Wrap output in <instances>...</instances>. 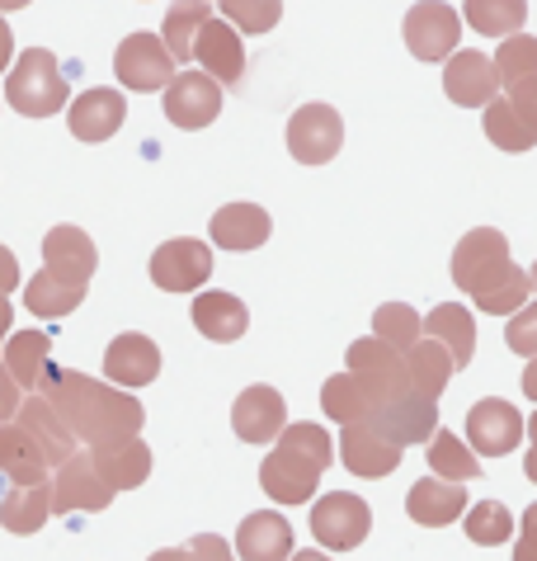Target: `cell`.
<instances>
[{"label": "cell", "mask_w": 537, "mask_h": 561, "mask_svg": "<svg viewBox=\"0 0 537 561\" xmlns=\"http://www.w3.org/2000/svg\"><path fill=\"white\" fill-rule=\"evenodd\" d=\"M524 392H528V401L537 407V354L528 358V368H524Z\"/></svg>", "instance_id": "816d5d0a"}, {"label": "cell", "mask_w": 537, "mask_h": 561, "mask_svg": "<svg viewBox=\"0 0 537 561\" xmlns=\"http://www.w3.org/2000/svg\"><path fill=\"white\" fill-rule=\"evenodd\" d=\"M38 392L53 401L57 415L71 425V434L81 444H100V439H128V434H141V401L118 392L108 382H94L85 373H67L47 358L43 378H38Z\"/></svg>", "instance_id": "6da1fadb"}, {"label": "cell", "mask_w": 537, "mask_h": 561, "mask_svg": "<svg viewBox=\"0 0 537 561\" xmlns=\"http://www.w3.org/2000/svg\"><path fill=\"white\" fill-rule=\"evenodd\" d=\"M453 284L471 293L477 311L514 317L533 293V274L510 260V237H504V231L477 227V231H467L453 251Z\"/></svg>", "instance_id": "7a4b0ae2"}, {"label": "cell", "mask_w": 537, "mask_h": 561, "mask_svg": "<svg viewBox=\"0 0 537 561\" xmlns=\"http://www.w3.org/2000/svg\"><path fill=\"white\" fill-rule=\"evenodd\" d=\"M344 147V118L335 114V104H302L288 118V151L302 165H325L335 161V151Z\"/></svg>", "instance_id": "30bf717a"}, {"label": "cell", "mask_w": 537, "mask_h": 561, "mask_svg": "<svg viewBox=\"0 0 537 561\" xmlns=\"http://www.w3.org/2000/svg\"><path fill=\"white\" fill-rule=\"evenodd\" d=\"M231 425H236V434H241L245 444H274L283 434V425H288V407H283V397L268 382H255V387H245V392L236 397Z\"/></svg>", "instance_id": "ac0fdd59"}, {"label": "cell", "mask_w": 537, "mask_h": 561, "mask_svg": "<svg viewBox=\"0 0 537 561\" xmlns=\"http://www.w3.org/2000/svg\"><path fill=\"white\" fill-rule=\"evenodd\" d=\"M430 467H434V477H448V481H477L481 477V458L471 454L453 430L430 434Z\"/></svg>", "instance_id": "8d00e7d4"}, {"label": "cell", "mask_w": 537, "mask_h": 561, "mask_svg": "<svg viewBox=\"0 0 537 561\" xmlns=\"http://www.w3.org/2000/svg\"><path fill=\"white\" fill-rule=\"evenodd\" d=\"M405 368H410V382L420 387L424 397H444V387L453 382V373H457V364H453V354L438 345L434 335H420L415 345L405 350Z\"/></svg>", "instance_id": "1f68e13d"}, {"label": "cell", "mask_w": 537, "mask_h": 561, "mask_svg": "<svg viewBox=\"0 0 537 561\" xmlns=\"http://www.w3.org/2000/svg\"><path fill=\"white\" fill-rule=\"evenodd\" d=\"M5 100L24 118H53L57 108H67V76H61L57 57L43 48H24L5 76Z\"/></svg>", "instance_id": "277c9868"}, {"label": "cell", "mask_w": 537, "mask_h": 561, "mask_svg": "<svg viewBox=\"0 0 537 561\" xmlns=\"http://www.w3.org/2000/svg\"><path fill=\"white\" fill-rule=\"evenodd\" d=\"M180 61L170 57L165 38L156 34H128L118 43L114 53V76L123 90H137V95H156V90L170 85V76H175Z\"/></svg>", "instance_id": "52a82bcc"}, {"label": "cell", "mask_w": 537, "mask_h": 561, "mask_svg": "<svg viewBox=\"0 0 537 561\" xmlns=\"http://www.w3.org/2000/svg\"><path fill=\"white\" fill-rule=\"evenodd\" d=\"M10 57H14V34H10L5 14H0V76H5V67H10Z\"/></svg>", "instance_id": "681fc988"}, {"label": "cell", "mask_w": 537, "mask_h": 561, "mask_svg": "<svg viewBox=\"0 0 537 561\" xmlns=\"http://www.w3.org/2000/svg\"><path fill=\"white\" fill-rule=\"evenodd\" d=\"M467 538L477 542V548H500V542L514 538V514L504 510L500 501H481V505H467Z\"/></svg>", "instance_id": "f35d334b"}, {"label": "cell", "mask_w": 537, "mask_h": 561, "mask_svg": "<svg viewBox=\"0 0 537 561\" xmlns=\"http://www.w3.org/2000/svg\"><path fill=\"white\" fill-rule=\"evenodd\" d=\"M104 373L118 387H147V382H156V373H161V350H156V340L128 331L104 350Z\"/></svg>", "instance_id": "d4e9b609"}, {"label": "cell", "mask_w": 537, "mask_h": 561, "mask_svg": "<svg viewBox=\"0 0 537 561\" xmlns=\"http://www.w3.org/2000/svg\"><path fill=\"white\" fill-rule=\"evenodd\" d=\"M405 514L424 528H444V524H457L467 514V486L462 481H415L405 495Z\"/></svg>", "instance_id": "cb8c5ba5"}, {"label": "cell", "mask_w": 537, "mask_h": 561, "mask_svg": "<svg viewBox=\"0 0 537 561\" xmlns=\"http://www.w3.org/2000/svg\"><path fill=\"white\" fill-rule=\"evenodd\" d=\"M47 358H53V335L47 331H14L5 340V368L14 373V382H20L24 392H38Z\"/></svg>", "instance_id": "d6a6232c"}, {"label": "cell", "mask_w": 537, "mask_h": 561, "mask_svg": "<svg viewBox=\"0 0 537 561\" xmlns=\"http://www.w3.org/2000/svg\"><path fill=\"white\" fill-rule=\"evenodd\" d=\"M514 561H537V505H528V514H524V524H518Z\"/></svg>", "instance_id": "7dc6e473"}, {"label": "cell", "mask_w": 537, "mask_h": 561, "mask_svg": "<svg viewBox=\"0 0 537 561\" xmlns=\"http://www.w3.org/2000/svg\"><path fill=\"white\" fill-rule=\"evenodd\" d=\"M194 61L208 76H217L222 85H241L245 76V48H241V28L231 20H208L198 34V48H194Z\"/></svg>", "instance_id": "603a6c76"}, {"label": "cell", "mask_w": 537, "mask_h": 561, "mask_svg": "<svg viewBox=\"0 0 537 561\" xmlns=\"http://www.w3.org/2000/svg\"><path fill=\"white\" fill-rule=\"evenodd\" d=\"M208 0H175V5L165 10V24H161V38L175 61H194V48H198V34L203 24H208Z\"/></svg>", "instance_id": "836d02e7"}, {"label": "cell", "mask_w": 537, "mask_h": 561, "mask_svg": "<svg viewBox=\"0 0 537 561\" xmlns=\"http://www.w3.org/2000/svg\"><path fill=\"white\" fill-rule=\"evenodd\" d=\"M85 288L90 284H67V278H57L53 270H38L24 288V307L43 321H57V317H71V311L85 302Z\"/></svg>", "instance_id": "4dcf8cb0"}, {"label": "cell", "mask_w": 537, "mask_h": 561, "mask_svg": "<svg viewBox=\"0 0 537 561\" xmlns=\"http://www.w3.org/2000/svg\"><path fill=\"white\" fill-rule=\"evenodd\" d=\"M24 5H34V0H0V14H10V10H24Z\"/></svg>", "instance_id": "11a10c76"}, {"label": "cell", "mask_w": 537, "mask_h": 561, "mask_svg": "<svg viewBox=\"0 0 537 561\" xmlns=\"http://www.w3.org/2000/svg\"><path fill=\"white\" fill-rule=\"evenodd\" d=\"M495 71H500V85H514L524 76L537 71V38L533 34H510L495 53Z\"/></svg>", "instance_id": "60d3db41"}, {"label": "cell", "mask_w": 537, "mask_h": 561, "mask_svg": "<svg viewBox=\"0 0 537 561\" xmlns=\"http://www.w3.org/2000/svg\"><path fill=\"white\" fill-rule=\"evenodd\" d=\"M350 373L358 378L363 392H368L373 411L387 407V401H397V397H405L410 387H415V382H410V368H405V354L391 350L382 335L354 340V345H350Z\"/></svg>", "instance_id": "5b68a950"}, {"label": "cell", "mask_w": 537, "mask_h": 561, "mask_svg": "<svg viewBox=\"0 0 537 561\" xmlns=\"http://www.w3.org/2000/svg\"><path fill=\"white\" fill-rule=\"evenodd\" d=\"M504 345H510L514 354L533 358L537 354V302H524L510 317V331H504Z\"/></svg>", "instance_id": "ee69618b"}, {"label": "cell", "mask_w": 537, "mask_h": 561, "mask_svg": "<svg viewBox=\"0 0 537 561\" xmlns=\"http://www.w3.org/2000/svg\"><path fill=\"white\" fill-rule=\"evenodd\" d=\"M20 401H24V387L14 382V373H10L5 364H0V425H5V420H14Z\"/></svg>", "instance_id": "bcb514c9"}, {"label": "cell", "mask_w": 537, "mask_h": 561, "mask_svg": "<svg viewBox=\"0 0 537 561\" xmlns=\"http://www.w3.org/2000/svg\"><path fill=\"white\" fill-rule=\"evenodd\" d=\"M94 472H100L114 491H137L141 481L151 477V448L137 439V434H128V439H100L85 448Z\"/></svg>", "instance_id": "d6986e66"}, {"label": "cell", "mask_w": 537, "mask_h": 561, "mask_svg": "<svg viewBox=\"0 0 537 561\" xmlns=\"http://www.w3.org/2000/svg\"><path fill=\"white\" fill-rule=\"evenodd\" d=\"M194 325L217 345H231L250 331V311L236 293H198L194 298Z\"/></svg>", "instance_id": "4316f807"}, {"label": "cell", "mask_w": 537, "mask_h": 561, "mask_svg": "<svg viewBox=\"0 0 537 561\" xmlns=\"http://www.w3.org/2000/svg\"><path fill=\"white\" fill-rule=\"evenodd\" d=\"M373 331L382 335L391 350H401V354H405V350L424 335V321H420V311H415V307L387 302V307H377V311H373Z\"/></svg>", "instance_id": "ab89813d"}, {"label": "cell", "mask_w": 537, "mask_h": 561, "mask_svg": "<svg viewBox=\"0 0 537 561\" xmlns=\"http://www.w3.org/2000/svg\"><path fill=\"white\" fill-rule=\"evenodd\" d=\"M222 10L241 34H268L283 20V0H222Z\"/></svg>", "instance_id": "b9f144b4"}, {"label": "cell", "mask_w": 537, "mask_h": 561, "mask_svg": "<svg viewBox=\"0 0 537 561\" xmlns=\"http://www.w3.org/2000/svg\"><path fill=\"white\" fill-rule=\"evenodd\" d=\"M524 434H528V420L500 397H485V401H477V407L467 411V444L477 448L481 458L514 454V448L524 444Z\"/></svg>", "instance_id": "8fae6325"}, {"label": "cell", "mask_w": 537, "mask_h": 561, "mask_svg": "<svg viewBox=\"0 0 537 561\" xmlns=\"http://www.w3.org/2000/svg\"><path fill=\"white\" fill-rule=\"evenodd\" d=\"M114 501V486L94 472L90 454H71L53 477V514H94Z\"/></svg>", "instance_id": "4fadbf2b"}, {"label": "cell", "mask_w": 537, "mask_h": 561, "mask_svg": "<svg viewBox=\"0 0 537 561\" xmlns=\"http://www.w3.org/2000/svg\"><path fill=\"white\" fill-rule=\"evenodd\" d=\"M330 462H335V444H330L321 425H307V420L302 425H283L278 448L260 467V486L278 505H307Z\"/></svg>", "instance_id": "3957f363"}, {"label": "cell", "mask_w": 537, "mask_h": 561, "mask_svg": "<svg viewBox=\"0 0 537 561\" xmlns=\"http://www.w3.org/2000/svg\"><path fill=\"white\" fill-rule=\"evenodd\" d=\"M368 425H377V430L387 434V439H397L401 448L430 444V434L438 430V401L424 397L420 387H410L405 397L387 401V407H377V411L368 415Z\"/></svg>", "instance_id": "5bb4252c"}, {"label": "cell", "mask_w": 537, "mask_h": 561, "mask_svg": "<svg viewBox=\"0 0 537 561\" xmlns=\"http://www.w3.org/2000/svg\"><path fill=\"white\" fill-rule=\"evenodd\" d=\"M528 458H524V472H528V481H537V411H533V420H528Z\"/></svg>", "instance_id": "f907efd6"}, {"label": "cell", "mask_w": 537, "mask_h": 561, "mask_svg": "<svg viewBox=\"0 0 537 561\" xmlns=\"http://www.w3.org/2000/svg\"><path fill=\"white\" fill-rule=\"evenodd\" d=\"M151 278L161 293H198L213 278V251L194 237H175L151 255Z\"/></svg>", "instance_id": "7c38bea8"}, {"label": "cell", "mask_w": 537, "mask_h": 561, "mask_svg": "<svg viewBox=\"0 0 537 561\" xmlns=\"http://www.w3.org/2000/svg\"><path fill=\"white\" fill-rule=\"evenodd\" d=\"M528 274H533V288H537V264H533V270H528Z\"/></svg>", "instance_id": "9f6ffc18"}, {"label": "cell", "mask_w": 537, "mask_h": 561, "mask_svg": "<svg viewBox=\"0 0 537 561\" xmlns=\"http://www.w3.org/2000/svg\"><path fill=\"white\" fill-rule=\"evenodd\" d=\"M311 534L325 552H354L373 534V510L354 491H330L311 505Z\"/></svg>", "instance_id": "8992f818"}, {"label": "cell", "mask_w": 537, "mask_h": 561, "mask_svg": "<svg viewBox=\"0 0 537 561\" xmlns=\"http://www.w3.org/2000/svg\"><path fill=\"white\" fill-rule=\"evenodd\" d=\"M340 458L350 467L354 477H391L401 467V454L405 448L397 439H387L377 425L368 420H354V425H340Z\"/></svg>", "instance_id": "9a60e30c"}, {"label": "cell", "mask_w": 537, "mask_h": 561, "mask_svg": "<svg viewBox=\"0 0 537 561\" xmlns=\"http://www.w3.org/2000/svg\"><path fill=\"white\" fill-rule=\"evenodd\" d=\"M14 288H20V260L0 245V293H14Z\"/></svg>", "instance_id": "c3c4849f"}, {"label": "cell", "mask_w": 537, "mask_h": 561, "mask_svg": "<svg viewBox=\"0 0 537 561\" xmlns=\"http://www.w3.org/2000/svg\"><path fill=\"white\" fill-rule=\"evenodd\" d=\"M0 472H5L14 486H28V481H47V477H53V467H47L43 448L28 439V434L14 425V420L0 425Z\"/></svg>", "instance_id": "f1b7e54d"}, {"label": "cell", "mask_w": 537, "mask_h": 561, "mask_svg": "<svg viewBox=\"0 0 537 561\" xmlns=\"http://www.w3.org/2000/svg\"><path fill=\"white\" fill-rule=\"evenodd\" d=\"M500 90V71H495V57L485 53H471V48H457L444 67V95L457 108H485Z\"/></svg>", "instance_id": "2e32d148"}, {"label": "cell", "mask_w": 537, "mask_h": 561, "mask_svg": "<svg viewBox=\"0 0 537 561\" xmlns=\"http://www.w3.org/2000/svg\"><path fill=\"white\" fill-rule=\"evenodd\" d=\"M288 561H330V557H325V552H316V548H307V552H293Z\"/></svg>", "instance_id": "db71d44e"}, {"label": "cell", "mask_w": 537, "mask_h": 561, "mask_svg": "<svg viewBox=\"0 0 537 561\" xmlns=\"http://www.w3.org/2000/svg\"><path fill=\"white\" fill-rule=\"evenodd\" d=\"M208 231H213V245H222V251H260L274 222H268V213L260 204H227L217 208Z\"/></svg>", "instance_id": "484cf974"}, {"label": "cell", "mask_w": 537, "mask_h": 561, "mask_svg": "<svg viewBox=\"0 0 537 561\" xmlns=\"http://www.w3.org/2000/svg\"><path fill=\"white\" fill-rule=\"evenodd\" d=\"M53 514V477L47 481H28V486H14L5 501H0V524L10 534H38Z\"/></svg>", "instance_id": "f546056e"}, {"label": "cell", "mask_w": 537, "mask_h": 561, "mask_svg": "<svg viewBox=\"0 0 537 561\" xmlns=\"http://www.w3.org/2000/svg\"><path fill=\"white\" fill-rule=\"evenodd\" d=\"M222 114V81L208 71H175L165 85V118L175 128L194 133V128H208V123Z\"/></svg>", "instance_id": "9c48e42d"}, {"label": "cell", "mask_w": 537, "mask_h": 561, "mask_svg": "<svg viewBox=\"0 0 537 561\" xmlns=\"http://www.w3.org/2000/svg\"><path fill=\"white\" fill-rule=\"evenodd\" d=\"M123 118H128V100L118 95V90H85L81 100L67 104V128L71 137H81V142H108Z\"/></svg>", "instance_id": "ffe728a7"}, {"label": "cell", "mask_w": 537, "mask_h": 561, "mask_svg": "<svg viewBox=\"0 0 537 561\" xmlns=\"http://www.w3.org/2000/svg\"><path fill=\"white\" fill-rule=\"evenodd\" d=\"M424 335H434L438 345L453 354L457 373H462L471 364V354H477V321H471V311L457 307V302H438L430 317H424Z\"/></svg>", "instance_id": "83f0119b"}, {"label": "cell", "mask_w": 537, "mask_h": 561, "mask_svg": "<svg viewBox=\"0 0 537 561\" xmlns=\"http://www.w3.org/2000/svg\"><path fill=\"white\" fill-rule=\"evenodd\" d=\"M147 561H231V542L217 538V534H198L188 548H165Z\"/></svg>", "instance_id": "7bdbcfd3"}, {"label": "cell", "mask_w": 537, "mask_h": 561, "mask_svg": "<svg viewBox=\"0 0 537 561\" xmlns=\"http://www.w3.org/2000/svg\"><path fill=\"white\" fill-rule=\"evenodd\" d=\"M321 407H325V415L335 420V425H354V420H368L373 415V401L358 387L354 373H335V378H325Z\"/></svg>", "instance_id": "74e56055"}, {"label": "cell", "mask_w": 537, "mask_h": 561, "mask_svg": "<svg viewBox=\"0 0 537 561\" xmlns=\"http://www.w3.org/2000/svg\"><path fill=\"white\" fill-rule=\"evenodd\" d=\"M510 104L518 108V114H524L533 128H537V71L533 76H524V81H514L510 85Z\"/></svg>", "instance_id": "f6af8a7d"}, {"label": "cell", "mask_w": 537, "mask_h": 561, "mask_svg": "<svg viewBox=\"0 0 537 561\" xmlns=\"http://www.w3.org/2000/svg\"><path fill=\"white\" fill-rule=\"evenodd\" d=\"M43 270H53L67 284H90V274L100 270V251L81 227H53L43 237Z\"/></svg>", "instance_id": "7402d4cb"}, {"label": "cell", "mask_w": 537, "mask_h": 561, "mask_svg": "<svg viewBox=\"0 0 537 561\" xmlns=\"http://www.w3.org/2000/svg\"><path fill=\"white\" fill-rule=\"evenodd\" d=\"M401 34H405L410 57H420V61H448L457 53L462 20H457V10L444 5V0H420V5L405 10Z\"/></svg>", "instance_id": "ba28073f"}, {"label": "cell", "mask_w": 537, "mask_h": 561, "mask_svg": "<svg viewBox=\"0 0 537 561\" xmlns=\"http://www.w3.org/2000/svg\"><path fill=\"white\" fill-rule=\"evenodd\" d=\"M14 425H20L28 439L43 448L47 467H61V462L76 454V444H81V439L71 434V425L57 415V407H53V401H47L43 392H34V397L20 401V411H14Z\"/></svg>", "instance_id": "e0dca14e"}, {"label": "cell", "mask_w": 537, "mask_h": 561, "mask_svg": "<svg viewBox=\"0 0 537 561\" xmlns=\"http://www.w3.org/2000/svg\"><path fill=\"white\" fill-rule=\"evenodd\" d=\"M293 552V524L278 510H255L236 528V557L241 561H288Z\"/></svg>", "instance_id": "44dd1931"}, {"label": "cell", "mask_w": 537, "mask_h": 561, "mask_svg": "<svg viewBox=\"0 0 537 561\" xmlns=\"http://www.w3.org/2000/svg\"><path fill=\"white\" fill-rule=\"evenodd\" d=\"M462 20L485 38H510L528 20V0H462Z\"/></svg>", "instance_id": "e575fe53"}, {"label": "cell", "mask_w": 537, "mask_h": 561, "mask_svg": "<svg viewBox=\"0 0 537 561\" xmlns=\"http://www.w3.org/2000/svg\"><path fill=\"white\" fill-rule=\"evenodd\" d=\"M14 311H10V293H0V350H5V331H10Z\"/></svg>", "instance_id": "f5cc1de1"}, {"label": "cell", "mask_w": 537, "mask_h": 561, "mask_svg": "<svg viewBox=\"0 0 537 561\" xmlns=\"http://www.w3.org/2000/svg\"><path fill=\"white\" fill-rule=\"evenodd\" d=\"M485 137H491L500 151H533L537 147V128L510 104V95L485 104Z\"/></svg>", "instance_id": "d590c367"}]
</instances>
